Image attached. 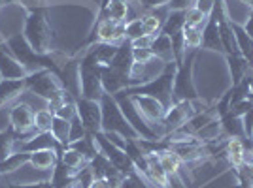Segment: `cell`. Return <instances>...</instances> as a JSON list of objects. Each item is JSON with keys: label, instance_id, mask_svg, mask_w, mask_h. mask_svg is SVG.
<instances>
[{"label": "cell", "instance_id": "cell-31", "mask_svg": "<svg viewBox=\"0 0 253 188\" xmlns=\"http://www.w3.org/2000/svg\"><path fill=\"white\" fill-rule=\"evenodd\" d=\"M229 63H231V72L234 85H238L250 72V63L244 59L242 55H229Z\"/></svg>", "mask_w": 253, "mask_h": 188}, {"label": "cell", "instance_id": "cell-10", "mask_svg": "<svg viewBox=\"0 0 253 188\" xmlns=\"http://www.w3.org/2000/svg\"><path fill=\"white\" fill-rule=\"evenodd\" d=\"M193 115H197V111H195V107L191 104V100H179L176 104H172L169 109H167V115L163 119L165 132L170 134V132L181 128Z\"/></svg>", "mask_w": 253, "mask_h": 188}, {"label": "cell", "instance_id": "cell-17", "mask_svg": "<svg viewBox=\"0 0 253 188\" xmlns=\"http://www.w3.org/2000/svg\"><path fill=\"white\" fill-rule=\"evenodd\" d=\"M29 166H32L34 169L40 171H51L55 164L59 162V151L55 149H42V151H32L29 153Z\"/></svg>", "mask_w": 253, "mask_h": 188}, {"label": "cell", "instance_id": "cell-36", "mask_svg": "<svg viewBox=\"0 0 253 188\" xmlns=\"http://www.w3.org/2000/svg\"><path fill=\"white\" fill-rule=\"evenodd\" d=\"M208 19L210 17L197 8H189L185 11V27H191V29H201L208 23Z\"/></svg>", "mask_w": 253, "mask_h": 188}, {"label": "cell", "instance_id": "cell-14", "mask_svg": "<svg viewBox=\"0 0 253 188\" xmlns=\"http://www.w3.org/2000/svg\"><path fill=\"white\" fill-rule=\"evenodd\" d=\"M151 53L153 57L161 59L163 63H176V55H174V45H172V36L165 34V32H159L157 36H153V42H151Z\"/></svg>", "mask_w": 253, "mask_h": 188}, {"label": "cell", "instance_id": "cell-45", "mask_svg": "<svg viewBox=\"0 0 253 188\" xmlns=\"http://www.w3.org/2000/svg\"><path fill=\"white\" fill-rule=\"evenodd\" d=\"M250 171H252V175H253V160L250 162Z\"/></svg>", "mask_w": 253, "mask_h": 188}, {"label": "cell", "instance_id": "cell-7", "mask_svg": "<svg viewBox=\"0 0 253 188\" xmlns=\"http://www.w3.org/2000/svg\"><path fill=\"white\" fill-rule=\"evenodd\" d=\"M76 109L78 117L85 126L89 134L102 132V105L100 100H91V98H78L76 100Z\"/></svg>", "mask_w": 253, "mask_h": 188}, {"label": "cell", "instance_id": "cell-6", "mask_svg": "<svg viewBox=\"0 0 253 188\" xmlns=\"http://www.w3.org/2000/svg\"><path fill=\"white\" fill-rule=\"evenodd\" d=\"M132 102L136 105L138 113L142 115V119L148 123V126L153 130V125L163 126V119L167 115V107L159 102L157 98L153 96H148V94H140V93H132L130 94ZM165 128V126H163Z\"/></svg>", "mask_w": 253, "mask_h": 188}, {"label": "cell", "instance_id": "cell-48", "mask_svg": "<svg viewBox=\"0 0 253 188\" xmlns=\"http://www.w3.org/2000/svg\"><path fill=\"white\" fill-rule=\"evenodd\" d=\"M252 155H253V153H252Z\"/></svg>", "mask_w": 253, "mask_h": 188}, {"label": "cell", "instance_id": "cell-44", "mask_svg": "<svg viewBox=\"0 0 253 188\" xmlns=\"http://www.w3.org/2000/svg\"><path fill=\"white\" fill-rule=\"evenodd\" d=\"M93 188H112V185H110L106 179H96L95 187H93Z\"/></svg>", "mask_w": 253, "mask_h": 188}, {"label": "cell", "instance_id": "cell-2", "mask_svg": "<svg viewBox=\"0 0 253 188\" xmlns=\"http://www.w3.org/2000/svg\"><path fill=\"white\" fill-rule=\"evenodd\" d=\"M100 105H102V132H117L123 137H126L128 141L142 139L136 130L128 125V121L125 119L123 111L119 109L116 98L112 94H104L100 100Z\"/></svg>", "mask_w": 253, "mask_h": 188}, {"label": "cell", "instance_id": "cell-29", "mask_svg": "<svg viewBox=\"0 0 253 188\" xmlns=\"http://www.w3.org/2000/svg\"><path fill=\"white\" fill-rule=\"evenodd\" d=\"M183 27H185V11H170L161 32L174 36V34H179L183 31Z\"/></svg>", "mask_w": 253, "mask_h": 188}, {"label": "cell", "instance_id": "cell-43", "mask_svg": "<svg viewBox=\"0 0 253 188\" xmlns=\"http://www.w3.org/2000/svg\"><path fill=\"white\" fill-rule=\"evenodd\" d=\"M170 0H140V4L144 8H151V10H157V8H163V6H169Z\"/></svg>", "mask_w": 253, "mask_h": 188}, {"label": "cell", "instance_id": "cell-12", "mask_svg": "<svg viewBox=\"0 0 253 188\" xmlns=\"http://www.w3.org/2000/svg\"><path fill=\"white\" fill-rule=\"evenodd\" d=\"M23 94H27L25 79H0V109L17 104Z\"/></svg>", "mask_w": 253, "mask_h": 188}, {"label": "cell", "instance_id": "cell-33", "mask_svg": "<svg viewBox=\"0 0 253 188\" xmlns=\"http://www.w3.org/2000/svg\"><path fill=\"white\" fill-rule=\"evenodd\" d=\"M123 32H125L126 42H132V40H138V38L146 36L144 25H142V17H134V19H128V21L123 23Z\"/></svg>", "mask_w": 253, "mask_h": 188}, {"label": "cell", "instance_id": "cell-46", "mask_svg": "<svg viewBox=\"0 0 253 188\" xmlns=\"http://www.w3.org/2000/svg\"><path fill=\"white\" fill-rule=\"evenodd\" d=\"M252 137H253V130H252Z\"/></svg>", "mask_w": 253, "mask_h": 188}, {"label": "cell", "instance_id": "cell-39", "mask_svg": "<svg viewBox=\"0 0 253 188\" xmlns=\"http://www.w3.org/2000/svg\"><path fill=\"white\" fill-rule=\"evenodd\" d=\"M197 0H170L169 10L170 11H187L189 8L195 6Z\"/></svg>", "mask_w": 253, "mask_h": 188}, {"label": "cell", "instance_id": "cell-47", "mask_svg": "<svg viewBox=\"0 0 253 188\" xmlns=\"http://www.w3.org/2000/svg\"><path fill=\"white\" fill-rule=\"evenodd\" d=\"M252 188H253V185H252Z\"/></svg>", "mask_w": 253, "mask_h": 188}, {"label": "cell", "instance_id": "cell-20", "mask_svg": "<svg viewBox=\"0 0 253 188\" xmlns=\"http://www.w3.org/2000/svg\"><path fill=\"white\" fill-rule=\"evenodd\" d=\"M232 25V31L236 34V43H238V51L248 63H253V38L244 31L242 25Z\"/></svg>", "mask_w": 253, "mask_h": 188}, {"label": "cell", "instance_id": "cell-16", "mask_svg": "<svg viewBox=\"0 0 253 188\" xmlns=\"http://www.w3.org/2000/svg\"><path fill=\"white\" fill-rule=\"evenodd\" d=\"M21 134H17L15 130H0V162H4L6 158H10L11 155L23 151L25 141L19 139Z\"/></svg>", "mask_w": 253, "mask_h": 188}, {"label": "cell", "instance_id": "cell-11", "mask_svg": "<svg viewBox=\"0 0 253 188\" xmlns=\"http://www.w3.org/2000/svg\"><path fill=\"white\" fill-rule=\"evenodd\" d=\"M29 75L27 68L23 66L10 49H4V43H0V77L2 79H25Z\"/></svg>", "mask_w": 253, "mask_h": 188}, {"label": "cell", "instance_id": "cell-42", "mask_svg": "<svg viewBox=\"0 0 253 188\" xmlns=\"http://www.w3.org/2000/svg\"><path fill=\"white\" fill-rule=\"evenodd\" d=\"M151 42H153V36H142L128 43H130V47H138V49H151Z\"/></svg>", "mask_w": 253, "mask_h": 188}, {"label": "cell", "instance_id": "cell-13", "mask_svg": "<svg viewBox=\"0 0 253 188\" xmlns=\"http://www.w3.org/2000/svg\"><path fill=\"white\" fill-rule=\"evenodd\" d=\"M100 77H102V87L106 94H117L121 91H128V77L126 73H121L114 70L112 66H102L100 68Z\"/></svg>", "mask_w": 253, "mask_h": 188}, {"label": "cell", "instance_id": "cell-24", "mask_svg": "<svg viewBox=\"0 0 253 188\" xmlns=\"http://www.w3.org/2000/svg\"><path fill=\"white\" fill-rule=\"evenodd\" d=\"M221 126H223V134H227L229 137H238V139H242L244 136H248V134H246V126H244L242 117L227 113V115H223Z\"/></svg>", "mask_w": 253, "mask_h": 188}, {"label": "cell", "instance_id": "cell-5", "mask_svg": "<svg viewBox=\"0 0 253 188\" xmlns=\"http://www.w3.org/2000/svg\"><path fill=\"white\" fill-rule=\"evenodd\" d=\"M165 68H167V63H163L157 57H153L148 63H132L130 70L126 73L128 89H138L142 85L153 81L155 77H159L161 73L165 72Z\"/></svg>", "mask_w": 253, "mask_h": 188}, {"label": "cell", "instance_id": "cell-38", "mask_svg": "<svg viewBox=\"0 0 253 188\" xmlns=\"http://www.w3.org/2000/svg\"><path fill=\"white\" fill-rule=\"evenodd\" d=\"M89 134L87 130H85V126L82 125V121H80V117L76 115L74 121H72V128H70V141H78V139H82Z\"/></svg>", "mask_w": 253, "mask_h": 188}, {"label": "cell", "instance_id": "cell-15", "mask_svg": "<svg viewBox=\"0 0 253 188\" xmlns=\"http://www.w3.org/2000/svg\"><path fill=\"white\" fill-rule=\"evenodd\" d=\"M42 149H55V151H63V147L57 143V139L53 137L51 132H36L25 139L23 151L25 153H32V151H42Z\"/></svg>", "mask_w": 253, "mask_h": 188}, {"label": "cell", "instance_id": "cell-8", "mask_svg": "<svg viewBox=\"0 0 253 188\" xmlns=\"http://www.w3.org/2000/svg\"><path fill=\"white\" fill-rule=\"evenodd\" d=\"M104 87H102V77H100V68L95 64L82 63V98H91V100H102L104 96Z\"/></svg>", "mask_w": 253, "mask_h": 188}, {"label": "cell", "instance_id": "cell-37", "mask_svg": "<svg viewBox=\"0 0 253 188\" xmlns=\"http://www.w3.org/2000/svg\"><path fill=\"white\" fill-rule=\"evenodd\" d=\"M117 188H149V187L144 183V179L132 171V173H128V175H125V177H123L121 185H119Z\"/></svg>", "mask_w": 253, "mask_h": 188}, {"label": "cell", "instance_id": "cell-30", "mask_svg": "<svg viewBox=\"0 0 253 188\" xmlns=\"http://www.w3.org/2000/svg\"><path fill=\"white\" fill-rule=\"evenodd\" d=\"M59 157H61V162H63L64 166L70 167V169H74V171L82 169L84 166H87V160H85L84 155L78 153V151H74V149H70V147H64Z\"/></svg>", "mask_w": 253, "mask_h": 188}, {"label": "cell", "instance_id": "cell-23", "mask_svg": "<svg viewBox=\"0 0 253 188\" xmlns=\"http://www.w3.org/2000/svg\"><path fill=\"white\" fill-rule=\"evenodd\" d=\"M128 10H130V2L128 0H110L106 4L108 19H112L116 25H123L126 21Z\"/></svg>", "mask_w": 253, "mask_h": 188}, {"label": "cell", "instance_id": "cell-4", "mask_svg": "<svg viewBox=\"0 0 253 188\" xmlns=\"http://www.w3.org/2000/svg\"><path fill=\"white\" fill-rule=\"evenodd\" d=\"M25 81H27V93L38 94L45 102L51 100L57 94L66 93L61 75L53 70H38V72L27 75Z\"/></svg>", "mask_w": 253, "mask_h": 188}, {"label": "cell", "instance_id": "cell-21", "mask_svg": "<svg viewBox=\"0 0 253 188\" xmlns=\"http://www.w3.org/2000/svg\"><path fill=\"white\" fill-rule=\"evenodd\" d=\"M159 157V162H161V166L163 169L170 175H179V167H181V160L179 157L170 149V147H165V149H161L157 153Z\"/></svg>", "mask_w": 253, "mask_h": 188}, {"label": "cell", "instance_id": "cell-22", "mask_svg": "<svg viewBox=\"0 0 253 188\" xmlns=\"http://www.w3.org/2000/svg\"><path fill=\"white\" fill-rule=\"evenodd\" d=\"M66 147H70V149H74L78 153H82L87 162H91V160L98 155V147H96V141L93 134H87V136L82 137V139H78V141H70Z\"/></svg>", "mask_w": 253, "mask_h": 188}, {"label": "cell", "instance_id": "cell-35", "mask_svg": "<svg viewBox=\"0 0 253 188\" xmlns=\"http://www.w3.org/2000/svg\"><path fill=\"white\" fill-rule=\"evenodd\" d=\"M181 34H183L185 49H199V47H202V31H201V29L183 27Z\"/></svg>", "mask_w": 253, "mask_h": 188}, {"label": "cell", "instance_id": "cell-32", "mask_svg": "<svg viewBox=\"0 0 253 188\" xmlns=\"http://www.w3.org/2000/svg\"><path fill=\"white\" fill-rule=\"evenodd\" d=\"M95 181H96L95 171H93L91 166L87 164V166H84L82 169H78V171H76L74 185H72V188H93L95 187Z\"/></svg>", "mask_w": 253, "mask_h": 188}, {"label": "cell", "instance_id": "cell-28", "mask_svg": "<svg viewBox=\"0 0 253 188\" xmlns=\"http://www.w3.org/2000/svg\"><path fill=\"white\" fill-rule=\"evenodd\" d=\"M223 134V126H221V121L219 119H215V121H211L208 125L201 128L195 137H197V141H201V143H206V141H217L219 136Z\"/></svg>", "mask_w": 253, "mask_h": 188}, {"label": "cell", "instance_id": "cell-27", "mask_svg": "<svg viewBox=\"0 0 253 188\" xmlns=\"http://www.w3.org/2000/svg\"><path fill=\"white\" fill-rule=\"evenodd\" d=\"M219 34H221V43L223 51H227L229 55H240L238 51V43H236V34L232 31V25L229 21L219 23Z\"/></svg>", "mask_w": 253, "mask_h": 188}, {"label": "cell", "instance_id": "cell-18", "mask_svg": "<svg viewBox=\"0 0 253 188\" xmlns=\"http://www.w3.org/2000/svg\"><path fill=\"white\" fill-rule=\"evenodd\" d=\"M202 47L211 51H223L221 34H219V23L213 17L208 19V23L202 29Z\"/></svg>", "mask_w": 253, "mask_h": 188}, {"label": "cell", "instance_id": "cell-25", "mask_svg": "<svg viewBox=\"0 0 253 188\" xmlns=\"http://www.w3.org/2000/svg\"><path fill=\"white\" fill-rule=\"evenodd\" d=\"M70 128H72V121H66L63 117H55L51 125V132L53 137L57 139V143L63 147H66L70 143Z\"/></svg>", "mask_w": 253, "mask_h": 188}, {"label": "cell", "instance_id": "cell-3", "mask_svg": "<svg viewBox=\"0 0 253 188\" xmlns=\"http://www.w3.org/2000/svg\"><path fill=\"white\" fill-rule=\"evenodd\" d=\"M176 73H178V63H170V64H167L165 72L161 73L159 77H155L153 81L142 85V87H138V89H128V91L153 96V98H157L159 102L169 109L170 105H172V100H174V83H176Z\"/></svg>", "mask_w": 253, "mask_h": 188}, {"label": "cell", "instance_id": "cell-40", "mask_svg": "<svg viewBox=\"0 0 253 188\" xmlns=\"http://www.w3.org/2000/svg\"><path fill=\"white\" fill-rule=\"evenodd\" d=\"M151 59H153L151 49H138V47H132V61H134V63H148Z\"/></svg>", "mask_w": 253, "mask_h": 188}, {"label": "cell", "instance_id": "cell-34", "mask_svg": "<svg viewBox=\"0 0 253 188\" xmlns=\"http://www.w3.org/2000/svg\"><path fill=\"white\" fill-rule=\"evenodd\" d=\"M53 119H55V115L47 107L34 111V132H49L53 125Z\"/></svg>", "mask_w": 253, "mask_h": 188}, {"label": "cell", "instance_id": "cell-1", "mask_svg": "<svg viewBox=\"0 0 253 188\" xmlns=\"http://www.w3.org/2000/svg\"><path fill=\"white\" fill-rule=\"evenodd\" d=\"M23 36L31 49L38 55H49L51 53V25L45 17V11L42 8L31 10V13L25 19V31Z\"/></svg>", "mask_w": 253, "mask_h": 188}, {"label": "cell", "instance_id": "cell-26", "mask_svg": "<svg viewBox=\"0 0 253 188\" xmlns=\"http://www.w3.org/2000/svg\"><path fill=\"white\" fill-rule=\"evenodd\" d=\"M29 153H25V151H19V153H15V155H11L10 158H6L4 162H0V177H4V175H8V173H15V171H19L21 167H25L29 164Z\"/></svg>", "mask_w": 253, "mask_h": 188}, {"label": "cell", "instance_id": "cell-9", "mask_svg": "<svg viewBox=\"0 0 253 188\" xmlns=\"http://www.w3.org/2000/svg\"><path fill=\"white\" fill-rule=\"evenodd\" d=\"M8 123L10 128L15 130L21 136H29L34 132V111L27 102H17L10 107L8 113Z\"/></svg>", "mask_w": 253, "mask_h": 188}, {"label": "cell", "instance_id": "cell-41", "mask_svg": "<svg viewBox=\"0 0 253 188\" xmlns=\"http://www.w3.org/2000/svg\"><path fill=\"white\" fill-rule=\"evenodd\" d=\"M213 4H215V0H197L193 8H197V10H201L202 13H206V15L210 17V15H211V11H213Z\"/></svg>", "mask_w": 253, "mask_h": 188}, {"label": "cell", "instance_id": "cell-19", "mask_svg": "<svg viewBox=\"0 0 253 188\" xmlns=\"http://www.w3.org/2000/svg\"><path fill=\"white\" fill-rule=\"evenodd\" d=\"M74 177H76L74 169L66 167L63 162H57L55 167L51 169V173H49V185L53 188H72Z\"/></svg>", "mask_w": 253, "mask_h": 188}]
</instances>
